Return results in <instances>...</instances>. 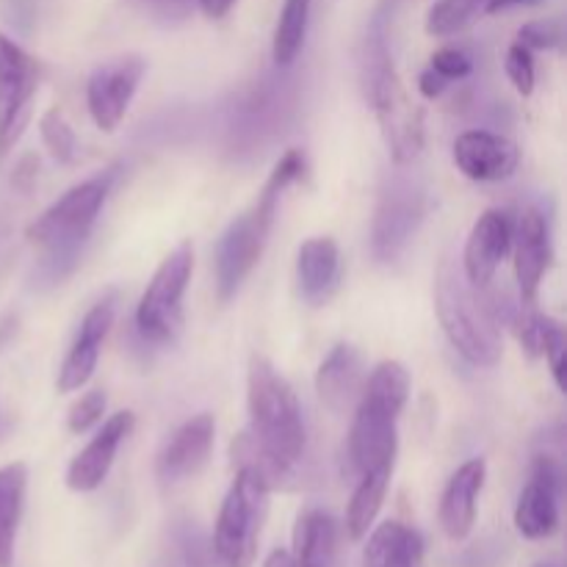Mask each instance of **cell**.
<instances>
[{"instance_id":"6da1fadb","label":"cell","mask_w":567,"mask_h":567,"mask_svg":"<svg viewBox=\"0 0 567 567\" xmlns=\"http://www.w3.org/2000/svg\"><path fill=\"white\" fill-rule=\"evenodd\" d=\"M249 430L233 441V465L255 468L275 491L291 482L305 457V421L291 382L264 354L249 358Z\"/></svg>"},{"instance_id":"7a4b0ae2","label":"cell","mask_w":567,"mask_h":567,"mask_svg":"<svg viewBox=\"0 0 567 567\" xmlns=\"http://www.w3.org/2000/svg\"><path fill=\"white\" fill-rule=\"evenodd\" d=\"M393 0L377 6L371 14L363 39V61H360V81L365 100L380 122L382 138L388 144L393 164L408 166L424 150V111L408 94L402 75L393 64L388 25H391Z\"/></svg>"},{"instance_id":"3957f363","label":"cell","mask_w":567,"mask_h":567,"mask_svg":"<svg viewBox=\"0 0 567 567\" xmlns=\"http://www.w3.org/2000/svg\"><path fill=\"white\" fill-rule=\"evenodd\" d=\"M302 175L305 153L302 150H286L271 169L269 181L260 188L252 208L236 216L221 233L219 244H216V297H219V302H230L238 288L244 286V280L252 275L258 260L264 258L282 194Z\"/></svg>"},{"instance_id":"277c9868","label":"cell","mask_w":567,"mask_h":567,"mask_svg":"<svg viewBox=\"0 0 567 567\" xmlns=\"http://www.w3.org/2000/svg\"><path fill=\"white\" fill-rule=\"evenodd\" d=\"M410 388L413 377L399 360L377 363L363 382L349 430V460L358 476L369 471H393L396 465L399 419L408 408Z\"/></svg>"},{"instance_id":"5b68a950","label":"cell","mask_w":567,"mask_h":567,"mask_svg":"<svg viewBox=\"0 0 567 567\" xmlns=\"http://www.w3.org/2000/svg\"><path fill=\"white\" fill-rule=\"evenodd\" d=\"M435 313L443 336L476 369H493L504 354L502 324L491 305L452 260H443L435 275Z\"/></svg>"},{"instance_id":"8992f818","label":"cell","mask_w":567,"mask_h":567,"mask_svg":"<svg viewBox=\"0 0 567 567\" xmlns=\"http://www.w3.org/2000/svg\"><path fill=\"white\" fill-rule=\"evenodd\" d=\"M271 487L255 468H236L230 491L221 502L216 529L210 535L225 567H252L260 532L269 515Z\"/></svg>"},{"instance_id":"52a82bcc","label":"cell","mask_w":567,"mask_h":567,"mask_svg":"<svg viewBox=\"0 0 567 567\" xmlns=\"http://www.w3.org/2000/svg\"><path fill=\"white\" fill-rule=\"evenodd\" d=\"M116 169H105L100 175L86 177L70 192L61 194L50 208H44L37 219L28 225L25 238L42 249H66L81 252L92 227L114 188Z\"/></svg>"},{"instance_id":"ba28073f","label":"cell","mask_w":567,"mask_h":567,"mask_svg":"<svg viewBox=\"0 0 567 567\" xmlns=\"http://www.w3.org/2000/svg\"><path fill=\"white\" fill-rule=\"evenodd\" d=\"M194 275L192 241H181L155 269L136 305V330L150 343H172L183 327V299Z\"/></svg>"},{"instance_id":"9c48e42d","label":"cell","mask_w":567,"mask_h":567,"mask_svg":"<svg viewBox=\"0 0 567 567\" xmlns=\"http://www.w3.org/2000/svg\"><path fill=\"white\" fill-rule=\"evenodd\" d=\"M426 210L430 197L415 177L396 175L388 181L371 221V252L380 264H393L410 247L419 227L424 225Z\"/></svg>"},{"instance_id":"30bf717a","label":"cell","mask_w":567,"mask_h":567,"mask_svg":"<svg viewBox=\"0 0 567 567\" xmlns=\"http://www.w3.org/2000/svg\"><path fill=\"white\" fill-rule=\"evenodd\" d=\"M39 89V64L14 39L0 33V158L20 142Z\"/></svg>"},{"instance_id":"8fae6325","label":"cell","mask_w":567,"mask_h":567,"mask_svg":"<svg viewBox=\"0 0 567 567\" xmlns=\"http://www.w3.org/2000/svg\"><path fill=\"white\" fill-rule=\"evenodd\" d=\"M147 72V61L136 53L103 61L94 66L86 81V105L92 122L103 133H114L125 120L133 97H136L142 78Z\"/></svg>"},{"instance_id":"7c38bea8","label":"cell","mask_w":567,"mask_h":567,"mask_svg":"<svg viewBox=\"0 0 567 567\" xmlns=\"http://www.w3.org/2000/svg\"><path fill=\"white\" fill-rule=\"evenodd\" d=\"M563 502V465L554 454H537L532 474L515 507V529L526 540H546L559 529Z\"/></svg>"},{"instance_id":"4fadbf2b","label":"cell","mask_w":567,"mask_h":567,"mask_svg":"<svg viewBox=\"0 0 567 567\" xmlns=\"http://www.w3.org/2000/svg\"><path fill=\"white\" fill-rule=\"evenodd\" d=\"M216 443V419L210 413H197L183 421L155 460V476L164 487L183 485L194 480L208 465Z\"/></svg>"},{"instance_id":"5bb4252c","label":"cell","mask_w":567,"mask_h":567,"mask_svg":"<svg viewBox=\"0 0 567 567\" xmlns=\"http://www.w3.org/2000/svg\"><path fill=\"white\" fill-rule=\"evenodd\" d=\"M133 426H136V415L131 410H120V413L109 415L103 421L92 441L75 454V460L66 468V487L72 493H92L109 480L111 465H114L116 452L122 443L131 437Z\"/></svg>"},{"instance_id":"9a60e30c","label":"cell","mask_w":567,"mask_h":567,"mask_svg":"<svg viewBox=\"0 0 567 567\" xmlns=\"http://www.w3.org/2000/svg\"><path fill=\"white\" fill-rule=\"evenodd\" d=\"M454 166L474 183H502L518 172L520 150L513 138L493 131L460 133L452 147Z\"/></svg>"},{"instance_id":"2e32d148","label":"cell","mask_w":567,"mask_h":567,"mask_svg":"<svg viewBox=\"0 0 567 567\" xmlns=\"http://www.w3.org/2000/svg\"><path fill=\"white\" fill-rule=\"evenodd\" d=\"M116 316V293L109 291L100 302L92 305L81 321L75 341H72L70 352H66L64 363H61L59 377H55V388L59 393H75L92 380L94 369H97L100 349H103L105 336H109L111 324Z\"/></svg>"},{"instance_id":"e0dca14e","label":"cell","mask_w":567,"mask_h":567,"mask_svg":"<svg viewBox=\"0 0 567 567\" xmlns=\"http://www.w3.org/2000/svg\"><path fill=\"white\" fill-rule=\"evenodd\" d=\"M513 249H515V280H518V297L524 305H535L540 297L543 277L548 275L554 260L551 233L540 210L526 208L513 225Z\"/></svg>"},{"instance_id":"ac0fdd59","label":"cell","mask_w":567,"mask_h":567,"mask_svg":"<svg viewBox=\"0 0 567 567\" xmlns=\"http://www.w3.org/2000/svg\"><path fill=\"white\" fill-rule=\"evenodd\" d=\"M513 249V219L491 208L474 221L463 249V275L474 288H487L496 280L498 266Z\"/></svg>"},{"instance_id":"d6986e66","label":"cell","mask_w":567,"mask_h":567,"mask_svg":"<svg viewBox=\"0 0 567 567\" xmlns=\"http://www.w3.org/2000/svg\"><path fill=\"white\" fill-rule=\"evenodd\" d=\"M487 480V463L482 457L468 460L460 465L446 482V491L441 496V509L437 520L449 540H465L474 532L476 524V504H480L482 487Z\"/></svg>"},{"instance_id":"ffe728a7","label":"cell","mask_w":567,"mask_h":567,"mask_svg":"<svg viewBox=\"0 0 567 567\" xmlns=\"http://www.w3.org/2000/svg\"><path fill=\"white\" fill-rule=\"evenodd\" d=\"M363 358L352 343H336L316 371V393L336 415L349 413L363 391Z\"/></svg>"},{"instance_id":"44dd1931","label":"cell","mask_w":567,"mask_h":567,"mask_svg":"<svg viewBox=\"0 0 567 567\" xmlns=\"http://www.w3.org/2000/svg\"><path fill=\"white\" fill-rule=\"evenodd\" d=\"M291 559L297 567H343L341 524L327 509H302L293 524Z\"/></svg>"},{"instance_id":"7402d4cb","label":"cell","mask_w":567,"mask_h":567,"mask_svg":"<svg viewBox=\"0 0 567 567\" xmlns=\"http://www.w3.org/2000/svg\"><path fill=\"white\" fill-rule=\"evenodd\" d=\"M297 282L308 302L321 305L341 282V249L330 236H316L299 247Z\"/></svg>"},{"instance_id":"603a6c76","label":"cell","mask_w":567,"mask_h":567,"mask_svg":"<svg viewBox=\"0 0 567 567\" xmlns=\"http://www.w3.org/2000/svg\"><path fill=\"white\" fill-rule=\"evenodd\" d=\"M421 537L399 520L371 526L363 551V567H419Z\"/></svg>"},{"instance_id":"cb8c5ba5","label":"cell","mask_w":567,"mask_h":567,"mask_svg":"<svg viewBox=\"0 0 567 567\" xmlns=\"http://www.w3.org/2000/svg\"><path fill=\"white\" fill-rule=\"evenodd\" d=\"M28 468L25 463H11L0 468V567L14 563V543L25 509Z\"/></svg>"},{"instance_id":"d4e9b609","label":"cell","mask_w":567,"mask_h":567,"mask_svg":"<svg viewBox=\"0 0 567 567\" xmlns=\"http://www.w3.org/2000/svg\"><path fill=\"white\" fill-rule=\"evenodd\" d=\"M391 476L393 471H369V474L358 476V487L347 507V535L352 540H363L371 532L382 504H385Z\"/></svg>"},{"instance_id":"484cf974","label":"cell","mask_w":567,"mask_h":567,"mask_svg":"<svg viewBox=\"0 0 567 567\" xmlns=\"http://www.w3.org/2000/svg\"><path fill=\"white\" fill-rule=\"evenodd\" d=\"M310 6H313V0H282L275 37H271V61L277 66H291L302 53L305 37H308Z\"/></svg>"},{"instance_id":"4316f807","label":"cell","mask_w":567,"mask_h":567,"mask_svg":"<svg viewBox=\"0 0 567 567\" xmlns=\"http://www.w3.org/2000/svg\"><path fill=\"white\" fill-rule=\"evenodd\" d=\"M487 0H437L426 14V33L430 37H454L474 25L485 14Z\"/></svg>"},{"instance_id":"83f0119b","label":"cell","mask_w":567,"mask_h":567,"mask_svg":"<svg viewBox=\"0 0 567 567\" xmlns=\"http://www.w3.org/2000/svg\"><path fill=\"white\" fill-rule=\"evenodd\" d=\"M175 546L186 567H225L216 554L208 532L194 520H181L175 526Z\"/></svg>"},{"instance_id":"f1b7e54d","label":"cell","mask_w":567,"mask_h":567,"mask_svg":"<svg viewBox=\"0 0 567 567\" xmlns=\"http://www.w3.org/2000/svg\"><path fill=\"white\" fill-rule=\"evenodd\" d=\"M39 136H42V144L59 164H75L78 136L59 109H48L39 116Z\"/></svg>"},{"instance_id":"f546056e","label":"cell","mask_w":567,"mask_h":567,"mask_svg":"<svg viewBox=\"0 0 567 567\" xmlns=\"http://www.w3.org/2000/svg\"><path fill=\"white\" fill-rule=\"evenodd\" d=\"M105 408H109V399H105L103 391H86L66 410V430L72 435H86L92 426H97L103 421Z\"/></svg>"},{"instance_id":"4dcf8cb0","label":"cell","mask_w":567,"mask_h":567,"mask_svg":"<svg viewBox=\"0 0 567 567\" xmlns=\"http://www.w3.org/2000/svg\"><path fill=\"white\" fill-rule=\"evenodd\" d=\"M504 70H507L509 83H513L515 92H518L520 97H529V94L535 92V55H532L529 48H524L520 42L509 44L507 59H504Z\"/></svg>"},{"instance_id":"1f68e13d","label":"cell","mask_w":567,"mask_h":567,"mask_svg":"<svg viewBox=\"0 0 567 567\" xmlns=\"http://www.w3.org/2000/svg\"><path fill=\"white\" fill-rule=\"evenodd\" d=\"M518 42L524 48L535 50H557L563 48V22L559 20H532L518 31Z\"/></svg>"},{"instance_id":"d6a6232c","label":"cell","mask_w":567,"mask_h":567,"mask_svg":"<svg viewBox=\"0 0 567 567\" xmlns=\"http://www.w3.org/2000/svg\"><path fill=\"white\" fill-rule=\"evenodd\" d=\"M430 70H435L437 75L443 78L446 83L452 81H465V78L474 72V61L465 50L460 48H441L435 55L430 59Z\"/></svg>"},{"instance_id":"836d02e7","label":"cell","mask_w":567,"mask_h":567,"mask_svg":"<svg viewBox=\"0 0 567 567\" xmlns=\"http://www.w3.org/2000/svg\"><path fill=\"white\" fill-rule=\"evenodd\" d=\"M543 358L548 360V369H551L554 382H557L559 391H565V358H567V343H565V330L563 324H557L548 336L546 347H543Z\"/></svg>"},{"instance_id":"e575fe53","label":"cell","mask_w":567,"mask_h":567,"mask_svg":"<svg viewBox=\"0 0 567 567\" xmlns=\"http://www.w3.org/2000/svg\"><path fill=\"white\" fill-rule=\"evenodd\" d=\"M39 175V158L37 155H22L20 164L14 166V175H11V186H17L20 192H31L33 183H37Z\"/></svg>"},{"instance_id":"d590c367","label":"cell","mask_w":567,"mask_h":567,"mask_svg":"<svg viewBox=\"0 0 567 567\" xmlns=\"http://www.w3.org/2000/svg\"><path fill=\"white\" fill-rule=\"evenodd\" d=\"M446 86L449 83L443 81L435 70H430V66H426V70L419 75V92L424 94L426 100H437L443 92H446Z\"/></svg>"},{"instance_id":"8d00e7d4","label":"cell","mask_w":567,"mask_h":567,"mask_svg":"<svg viewBox=\"0 0 567 567\" xmlns=\"http://www.w3.org/2000/svg\"><path fill=\"white\" fill-rule=\"evenodd\" d=\"M236 6V0H199V9L208 20H221Z\"/></svg>"},{"instance_id":"74e56055","label":"cell","mask_w":567,"mask_h":567,"mask_svg":"<svg viewBox=\"0 0 567 567\" xmlns=\"http://www.w3.org/2000/svg\"><path fill=\"white\" fill-rule=\"evenodd\" d=\"M543 0H487L485 14H498V11H509V9H520V6H537Z\"/></svg>"},{"instance_id":"f35d334b","label":"cell","mask_w":567,"mask_h":567,"mask_svg":"<svg viewBox=\"0 0 567 567\" xmlns=\"http://www.w3.org/2000/svg\"><path fill=\"white\" fill-rule=\"evenodd\" d=\"M264 567H297V565H293L291 554L282 551V548H277V551H271L269 557H266Z\"/></svg>"},{"instance_id":"ab89813d","label":"cell","mask_w":567,"mask_h":567,"mask_svg":"<svg viewBox=\"0 0 567 567\" xmlns=\"http://www.w3.org/2000/svg\"><path fill=\"white\" fill-rule=\"evenodd\" d=\"M535 567H563L557 563V559H546V563H537Z\"/></svg>"}]
</instances>
